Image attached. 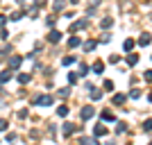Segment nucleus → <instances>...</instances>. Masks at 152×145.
Instances as JSON below:
<instances>
[{
  "instance_id": "obj_34",
  "label": "nucleus",
  "mask_w": 152,
  "mask_h": 145,
  "mask_svg": "<svg viewBox=\"0 0 152 145\" xmlns=\"http://www.w3.org/2000/svg\"><path fill=\"white\" fill-rule=\"evenodd\" d=\"M145 79H148V82H152V70H145Z\"/></svg>"
},
{
  "instance_id": "obj_32",
  "label": "nucleus",
  "mask_w": 152,
  "mask_h": 145,
  "mask_svg": "<svg viewBox=\"0 0 152 145\" xmlns=\"http://www.w3.org/2000/svg\"><path fill=\"white\" fill-rule=\"evenodd\" d=\"M118 59H121L118 55H111V57H109V61H111V63H118Z\"/></svg>"
},
{
  "instance_id": "obj_20",
  "label": "nucleus",
  "mask_w": 152,
  "mask_h": 145,
  "mask_svg": "<svg viewBox=\"0 0 152 145\" xmlns=\"http://www.w3.org/2000/svg\"><path fill=\"white\" fill-rule=\"evenodd\" d=\"M123 102H125V95H123V93L114 95V104H123Z\"/></svg>"
},
{
  "instance_id": "obj_37",
  "label": "nucleus",
  "mask_w": 152,
  "mask_h": 145,
  "mask_svg": "<svg viewBox=\"0 0 152 145\" xmlns=\"http://www.w3.org/2000/svg\"><path fill=\"white\" fill-rule=\"evenodd\" d=\"M148 100H150V102H152V91H150V93H148Z\"/></svg>"
},
{
  "instance_id": "obj_15",
  "label": "nucleus",
  "mask_w": 152,
  "mask_h": 145,
  "mask_svg": "<svg viewBox=\"0 0 152 145\" xmlns=\"http://www.w3.org/2000/svg\"><path fill=\"white\" fill-rule=\"evenodd\" d=\"M30 79H32V75H30V73H20V75H18V82H20V84H27Z\"/></svg>"
},
{
  "instance_id": "obj_18",
  "label": "nucleus",
  "mask_w": 152,
  "mask_h": 145,
  "mask_svg": "<svg viewBox=\"0 0 152 145\" xmlns=\"http://www.w3.org/2000/svg\"><path fill=\"white\" fill-rule=\"evenodd\" d=\"M95 45H98V43H95V41H84V50L89 52V50H93Z\"/></svg>"
},
{
  "instance_id": "obj_8",
  "label": "nucleus",
  "mask_w": 152,
  "mask_h": 145,
  "mask_svg": "<svg viewBox=\"0 0 152 145\" xmlns=\"http://www.w3.org/2000/svg\"><path fill=\"white\" fill-rule=\"evenodd\" d=\"M91 70H93L95 75H102V70H104V63H102V61H95L93 66H91Z\"/></svg>"
},
{
  "instance_id": "obj_23",
  "label": "nucleus",
  "mask_w": 152,
  "mask_h": 145,
  "mask_svg": "<svg viewBox=\"0 0 152 145\" xmlns=\"http://www.w3.org/2000/svg\"><path fill=\"white\" fill-rule=\"evenodd\" d=\"M91 98H93V100H100V98H102V93L98 91V88H91Z\"/></svg>"
},
{
  "instance_id": "obj_12",
  "label": "nucleus",
  "mask_w": 152,
  "mask_h": 145,
  "mask_svg": "<svg viewBox=\"0 0 152 145\" xmlns=\"http://www.w3.org/2000/svg\"><path fill=\"white\" fill-rule=\"evenodd\" d=\"M127 63H129V66H136V63H139V55L129 52V55H127Z\"/></svg>"
},
{
  "instance_id": "obj_4",
  "label": "nucleus",
  "mask_w": 152,
  "mask_h": 145,
  "mask_svg": "<svg viewBox=\"0 0 152 145\" xmlns=\"http://www.w3.org/2000/svg\"><path fill=\"white\" fill-rule=\"evenodd\" d=\"M95 116V109L93 107H84L82 109V120H89V118H93Z\"/></svg>"
},
{
  "instance_id": "obj_21",
  "label": "nucleus",
  "mask_w": 152,
  "mask_h": 145,
  "mask_svg": "<svg viewBox=\"0 0 152 145\" xmlns=\"http://www.w3.org/2000/svg\"><path fill=\"white\" fill-rule=\"evenodd\" d=\"M61 63H64V66H70V63H75V57H73V55H70V57H64Z\"/></svg>"
},
{
  "instance_id": "obj_25",
  "label": "nucleus",
  "mask_w": 152,
  "mask_h": 145,
  "mask_svg": "<svg viewBox=\"0 0 152 145\" xmlns=\"http://www.w3.org/2000/svg\"><path fill=\"white\" fill-rule=\"evenodd\" d=\"M100 25L104 27V30H107V27H111V25H114V20H111V18H104V20L100 23Z\"/></svg>"
},
{
  "instance_id": "obj_30",
  "label": "nucleus",
  "mask_w": 152,
  "mask_h": 145,
  "mask_svg": "<svg viewBox=\"0 0 152 145\" xmlns=\"http://www.w3.org/2000/svg\"><path fill=\"white\" fill-rule=\"evenodd\" d=\"M68 82H70V84L77 82V75H75V73H68Z\"/></svg>"
},
{
  "instance_id": "obj_5",
  "label": "nucleus",
  "mask_w": 152,
  "mask_h": 145,
  "mask_svg": "<svg viewBox=\"0 0 152 145\" xmlns=\"http://www.w3.org/2000/svg\"><path fill=\"white\" fill-rule=\"evenodd\" d=\"M150 41H152V36L148 34V32H143V34L139 36V45H143V48H145V45H150Z\"/></svg>"
},
{
  "instance_id": "obj_38",
  "label": "nucleus",
  "mask_w": 152,
  "mask_h": 145,
  "mask_svg": "<svg viewBox=\"0 0 152 145\" xmlns=\"http://www.w3.org/2000/svg\"><path fill=\"white\" fill-rule=\"evenodd\" d=\"M77 2H80V0H70V5H77Z\"/></svg>"
},
{
  "instance_id": "obj_35",
  "label": "nucleus",
  "mask_w": 152,
  "mask_h": 145,
  "mask_svg": "<svg viewBox=\"0 0 152 145\" xmlns=\"http://www.w3.org/2000/svg\"><path fill=\"white\" fill-rule=\"evenodd\" d=\"M89 2H91V7H98V5H100V0H89Z\"/></svg>"
},
{
  "instance_id": "obj_13",
  "label": "nucleus",
  "mask_w": 152,
  "mask_h": 145,
  "mask_svg": "<svg viewBox=\"0 0 152 145\" xmlns=\"http://www.w3.org/2000/svg\"><path fill=\"white\" fill-rule=\"evenodd\" d=\"M123 50L132 52L134 50V39H125V43H123Z\"/></svg>"
},
{
  "instance_id": "obj_9",
  "label": "nucleus",
  "mask_w": 152,
  "mask_h": 145,
  "mask_svg": "<svg viewBox=\"0 0 152 145\" xmlns=\"http://www.w3.org/2000/svg\"><path fill=\"white\" fill-rule=\"evenodd\" d=\"M100 118L104 120V122H114V120H116V116L111 114V111H102V114H100Z\"/></svg>"
},
{
  "instance_id": "obj_10",
  "label": "nucleus",
  "mask_w": 152,
  "mask_h": 145,
  "mask_svg": "<svg viewBox=\"0 0 152 145\" xmlns=\"http://www.w3.org/2000/svg\"><path fill=\"white\" fill-rule=\"evenodd\" d=\"M77 45H82V39L80 36H70L68 39V48H77Z\"/></svg>"
},
{
  "instance_id": "obj_27",
  "label": "nucleus",
  "mask_w": 152,
  "mask_h": 145,
  "mask_svg": "<svg viewBox=\"0 0 152 145\" xmlns=\"http://www.w3.org/2000/svg\"><path fill=\"white\" fill-rule=\"evenodd\" d=\"M125 129H127V125H125V122H118V125H116V132H118V134H123Z\"/></svg>"
},
{
  "instance_id": "obj_3",
  "label": "nucleus",
  "mask_w": 152,
  "mask_h": 145,
  "mask_svg": "<svg viewBox=\"0 0 152 145\" xmlns=\"http://www.w3.org/2000/svg\"><path fill=\"white\" fill-rule=\"evenodd\" d=\"M86 25H89V18H82V20H77V23H73L68 30H70V32H77V30H84Z\"/></svg>"
},
{
  "instance_id": "obj_14",
  "label": "nucleus",
  "mask_w": 152,
  "mask_h": 145,
  "mask_svg": "<svg viewBox=\"0 0 152 145\" xmlns=\"http://www.w3.org/2000/svg\"><path fill=\"white\" fill-rule=\"evenodd\" d=\"M20 63H23V57H12L9 59V66H12V68H18Z\"/></svg>"
},
{
  "instance_id": "obj_33",
  "label": "nucleus",
  "mask_w": 152,
  "mask_h": 145,
  "mask_svg": "<svg viewBox=\"0 0 152 145\" xmlns=\"http://www.w3.org/2000/svg\"><path fill=\"white\" fill-rule=\"evenodd\" d=\"M7 129V120H0V132H5Z\"/></svg>"
},
{
  "instance_id": "obj_11",
  "label": "nucleus",
  "mask_w": 152,
  "mask_h": 145,
  "mask_svg": "<svg viewBox=\"0 0 152 145\" xmlns=\"http://www.w3.org/2000/svg\"><path fill=\"white\" fill-rule=\"evenodd\" d=\"M9 79H12V70H2V73H0V84L9 82Z\"/></svg>"
},
{
  "instance_id": "obj_16",
  "label": "nucleus",
  "mask_w": 152,
  "mask_h": 145,
  "mask_svg": "<svg viewBox=\"0 0 152 145\" xmlns=\"http://www.w3.org/2000/svg\"><path fill=\"white\" fill-rule=\"evenodd\" d=\"M80 145H100V143H98L95 138H82V141H80Z\"/></svg>"
},
{
  "instance_id": "obj_17",
  "label": "nucleus",
  "mask_w": 152,
  "mask_h": 145,
  "mask_svg": "<svg viewBox=\"0 0 152 145\" xmlns=\"http://www.w3.org/2000/svg\"><path fill=\"white\" fill-rule=\"evenodd\" d=\"M57 114L61 116V118H66V116H68V107H66V104H61V107L57 109Z\"/></svg>"
},
{
  "instance_id": "obj_22",
  "label": "nucleus",
  "mask_w": 152,
  "mask_h": 145,
  "mask_svg": "<svg viewBox=\"0 0 152 145\" xmlns=\"http://www.w3.org/2000/svg\"><path fill=\"white\" fill-rule=\"evenodd\" d=\"M143 132H152V118H148L145 122H143Z\"/></svg>"
},
{
  "instance_id": "obj_31",
  "label": "nucleus",
  "mask_w": 152,
  "mask_h": 145,
  "mask_svg": "<svg viewBox=\"0 0 152 145\" xmlns=\"http://www.w3.org/2000/svg\"><path fill=\"white\" fill-rule=\"evenodd\" d=\"M68 93H70L68 88H61V91H59V98H68Z\"/></svg>"
},
{
  "instance_id": "obj_1",
  "label": "nucleus",
  "mask_w": 152,
  "mask_h": 145,
  "mask_svg": "<svg viewBox=\"0 0 152 145\" xmlns=\"http://www.w3.org/2000/svg\"><path fill=\"white\" fill-rule=\"evenodd\" d=\"M34 104H37V107H50L52 95H37V98H34Z\"/></svg>"
},
{
  "instance_id": "obj_2",
  "label": "nucleus",
  "mask_w": 152,
  "mask_h": 145,
  "mask_svg": "<svg viewBox=\"0 0 152 145\" xmlns=\"http://www.w3.org/2000/svg\"><path fill=\"white\" fill-rule=\"evenodd\" d=\"M61 132H64V136H70V134L80 132V127H75L73 122H64V125H61Z\"/></svg>"
},
{
  "instance_id": "obj_6",
  "label": "nucleus",
  "mask_w": 152,
  "mask_h": 145,
  "mask_svg": "<svg viewBox=\"0 0 152 145\" xmlns=\"http://www.w3.org/2000/svg\"><path fill=\"white\" fill-rule=\"evenodd\" d=\"M93 134H95V136H98V138H100V136H107V127H104V125H102V122H100V125H95Z\"/></svg>"
},
{
  "instance_id": "obj_26",
  "label": "nucleus",
  "mask_w": 152,
  "mask_h": 145,
  "mask_svg": "<svg viewBox=\"0 0 152 145\" xmlns=\"http://www.w3.org/2000/svg\"><path fill=\"white\" fill-rule=\"evenodd\" d=\"M104 91H114V82L111 79H104Z\"/></svg>"
},
{
  "instance_id": "obj_28",
  "label": "nucleus",
  "mask_w": 152,
  "mask_h": 145,
  "mask_svg": "<svg viewBox=\"0 0 152 145\" xmlns=\"http://www.w3.org/2000/svg\"><path fill=\"white\" fill-rule=\"evenodd\" d=\"M80 75H89V66H86V63L80 66Z\"/></svg>"
},
{
  "instance_id": "obj_7",
  "label": "nucleus",
  "mask_w": 152,
  "mask_h": 145,
  "mask_svg": "<svg viewBox=\"0 0 152 145\" xmlns=\"http://www.w3.org/2000/svg\"><path fill=\"white\" fill-rule=\"evenodd\" d=\"M59 39H61V32H57V30H52L50 34H48V41H50V43H59Z\"/></svg>"
},
{
  "instance_id": "obj_36",
  "label": "nucleus",
  "mask_w": 152,
  "mask_h": 145,
  "mask_svg": "<svg viewBox=\"0 0 152 145\" xmlns=\"http://www.w3.org/2000/svg\"><path fill=\"white\" fill-rule=\"evenodd\" d=\"M5 23H7V18H5V16H0V27L5 25Z\"/></svg>"
},
{
  "instance_id": "obj_29",
  "label": "nucleus",
  "mask_w": 152,
  "mask_h": 145,
  "mask_svg": "<svg viewBox=\"0 0 152 145\" xmlns=\"http://www.w3.org/2000/svg\"><path fill=\"white\" fill-rule=\"evenodd\" d=\"M20 18H23V12H14L12 14V20H20Z\"/></svg>"
},
{
  "instance_id": "obj_19",
  "label": "nucleus",
  "mask_w": 152,
  "mask_h": 145,
  "mask_svg": "<svg viewBox=\"0 0 152 145\" xmlns=\"http://www.w3.org/2000/svg\"><path fill=\"white\" fill-rule=\"evenodd\" d=\"M52 7H55V9H64V7H66V0H55Z\"/></svg>"
},
{
  "instance_id": "obj_24",
  "label": "nucleus",
  "mask_w": 152,
  "mask_h": 145,
  "mask_svg": "<svg viewBox=\"0 0 152 145\" xmlns=\"http://www.w3.org/2000/svg\"><path fill=\"white\" fill-rule=\"evenodd\" d=\"M129 98H134V100H139V98H141V88H132V93H129Z\"/></svg>"
},
{
  "instance_id": "obj_39",
  "label": "nucleus",
  "mask_w": 152,
  "mask_h": 145,
  "mask_svg": "<svg viewBox=\"0 0 152 145\" xmlns=\"http://www.w3.org/2000/svg\"><path fill=\"white\" fill-rule=\"evenodd\" d=\"M148 145H152V143H148Z\"/></svg>"
}]
</instances>
